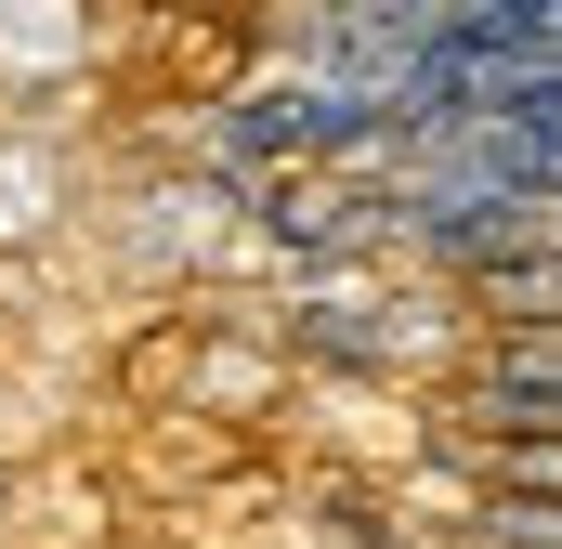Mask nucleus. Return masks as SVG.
<instances>
[{"instance_id":"f257e3e1","label":"nucleus","mask_w":562,"mask_h":549,"mask_svg":"<svg viewBox=\"0 0 562 549\" xmlns=\"http://www.w3.org/2000/svg\"><path fill=\"white\" fill-rule=\"evenodd\" d=\"M210 157L223 170H262V157H314V92L288 79V92H223V119H210Z\"/></svg>"}]
</instances>
